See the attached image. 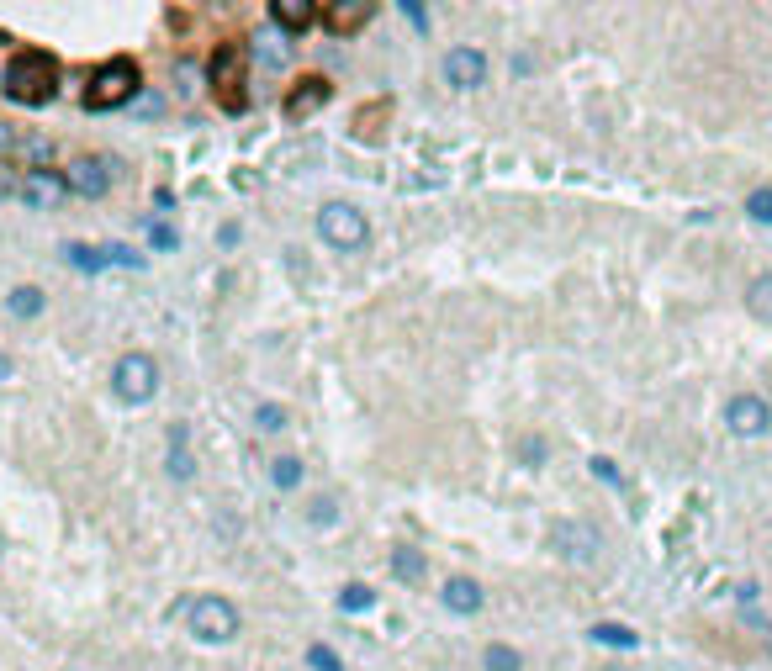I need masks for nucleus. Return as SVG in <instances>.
Masks as SVG:
<instances>
[{"mask_svg":"<svg viewBox=\"0 0 772 671\" xmlns=\"http://www.w3.org/2000/svg\"><path fill=\"white\" fill-rule=\"evenodd\" d=\"M186 613V629L201 640V645H228L238 640V629H244V613H238L233 598H217V592H196V598L180 603Z\"/></svg>","mask_w":772,"mask_h":671,"instance_id":"nucleus-1","label":"nucleus"},{"mask_svg":"<svg viewBox=\"0 0 772 671\" xmlns=\"http://www.w3.org/2000/svg\"><path fill=\"white\" fill-rule=\"evenodd\" d=\"M0 85H6V101L16 106H48L53 90H59V69H53L48 53H16Z\"/></svg>","mask_w":772,"mask_h":671,"instance_id":"nucleus-2","label":"nucleus"},{"mask_svg":"<svg viewBox=\"0 0 772 671\" xmlns=\"http://www.w3.org/2000/svg\"><path fill=\"white\" fill-rule=\"evenodd\" d=\"M318 238L328 249H339V254H360L365 244H371V222H365V212L355 207V201H328V207L318 212Z\"/></svg>","mask_w":772,"mask_h":671,"instance_id":"nucleus-3","label":"nucleus"},{"mask_svg":"<svg viewBox=\"0 0 772 671\" xmlns=\"http://www.w3.org/2000/svg\"><path fill=\"white\" fill-rule=\"evenodd\" d=\"M138 64H127V59H117V64H101L96 74H90V85H85V111H117V106H127L138 96Z\"/></svg>","mask_w":772,"mask_h":671,"instance_id":"nucleus-4","label":"nucleus"},{"mask_svg":"<svg viewBox=\"0 0 772 671\" xmlns=\"http://www.w3.org/2000/svg\"><path fill=\"white\" fill-rule=\"evenodd\" d=\"M154 391H159V365H154V354H122V360L112 365V397L122 407H143V402H154Z\"/></svg>","mask_w":772,"mask_h":671,"instance_id":"nucleus-5","label":"nucleus"},{"mask_svg":"<svg viewBox=\"0 0 772 671\" xmlns=\"http://www.w3.org/2000/svg\"><path fill=\"white\" fill-rule=\"evenodd\" d=\"M244 48H233V43H223L212 53V96H217V106H228V111H244V101H249V90H244Z\"/></svg>","mask_w":772,"mask_h":671,"instance_id":"nucleus-6","label":"nucleus"},{"mask_svg":"<svg viewBox=\"0 0 772 671\" xmlns=\"http://www.w3.org/2000/svg\"><path fill=\"white\" fill-rule=\"evenodd\" d=\"M550 545H556L561 561L587 566V561H598L603 539H598V529H593V524H582V518H556V524H550Z\"/></svg>","mask_w":772,"mask_h":671,"instance_id":"nucleus-7","label":"nucleus"},{"mask_svg":"<svg viewBox=\"0 0 772 671\" xmlns=\"http://www.w3.org/2000/svg\"><path fill=\"white\" fill-rule=\"evenodd\" d=\"M112 159L106 154H75L69 159V170H64V180H69V196H85V201H101L106 191H112Z\"/></svg>","mask_w":772,"mask_h":671,"instance_id":"nucleus-8","label":"nucleus"},{"mask_svg":"<svg viewBox=\"0 0 772 671\" xmlns=\"http://www.w3.org/2000/svg\"><path fill=\"white\" fill-rule=\"evenodd\" d=\"M439 74H445L450 90H482L487 85V53L471 43H455L445 59H439Z\"/></svg>","mask_w":772,"mask_h":671,"instance_id":"nucleus-9","label":"nucleus"},{"mask_svg":"<svg viewBox=\"0 0 772 671\" xmlns=\"http://www.w3.org/2000/svg\"><path fill=\"white\" fill-rule=\"evenodd\" d=\"M725 428H730V434H741V439H762L767 428H772L767 397H757V391H741V397H730V402H725Z\"/></svg>","mask_w":772,"mask_h":671,"instance_id":"nucleus-10","label":"nucleus"},{"mask_svg":"<svg viewBox=\"0 0 772 671\" xmlns=\"http://www.w3.org/2000/svg\"><path fill=\"white\" fill-rule=\"evenodd\" d=\"M439 598H445L450 613H461V619H476V613H482V603H487V592H482V582H476V576H445Z\"/></svg>","mask_w":772,"mask_h":671,"instance_id":"nucleus-11","label":"nucleus"},{"mask_svg":"<svg viewBox=\"0 0 772 671\" xmlns=\"http://www.w3.org/2000/svg\"><path fill=\"white\" fill-rule=\"evenodd\" d=\"M22 191H27L32 207H59V201L69 196V180H64L59 170H32V175L22 180Z\"/></svg>","mask_w":772,"mask_h":671,"instance_id":"nucleus-12","label":"nucleus"},{"mask_svg":"<svg viewBox=\"0 0 772 671\" xmlns=\"http://www.w3.org/2000/svg\"><path fill=\"white\" fill-rule=\"evenodd\" d=\"M371 16H376L371 0H339V6L328 11L323 22H328V32H334V37H355L365 22H371Z\"/></svg>","mask_w":772,"mask_h":671,"instance_id":"nucleus-13","label":"nucleus"},{"mask_svg":"<svg viewBox=\"0 0 772 671\" xmlns=\"http://www.w3.org/2000/svg\"><path fill=\"white\" fill-rule=\"evenodd\" d=\"M6 312H11L16 323L43 318V312H48V291H43V286H11V291H6Z\"/></svg>","mask_w":772,"mask_h":671,"instance_id":"nucleus-14","label":"nucleus"},{"mask_svg":"<svg viewBox=\"0 0 772 671\" xmlns=\"http://www.w3.org/2000/svg\"><path fill=\"white\" fill-rule=\"evenodd\" d=\"M254 53H260L270 69H291V43H286V32L275 22H265L260 32H254Z\"/></svg>","mask_w":772,"mask_h":671,"instance_id":"nucleus-15","label":"nucleus"},{"mask_svg":"<svg viewBox=\"0 0 772 671\" xmlns=\"http://www.w3.org/2000/svg\"><path fill=\"white\" fill-rule=\"evenodd\" d=\"M312 16H318V6H312V0H275V6H270V22L281 27L286 37H291V32H307Z\"/></svg>","mask_w":772,"mask_h":671,"instance_id":"nucleus-16","label":"nucleus"},{"mask_svg":"<svg viewBox=\"0 0 772 671\" xmlns=\"http://www.w3.org/2000/svg\"><path fill=\"white\" fill-rule=\"evenodd\" d=\"M392 576L402 587H418L429 576V561H424V550H413V545H392Z\"/></svg>","mask_w":772,"mask_h":671,"instance_id":"nucleus-17","label":"nucleus"},{"mask_svg":"<svg viewBox=\"0 0 772 671\" xmlns=\"http://www.w3.org/2000/svg\"><path fill=\"white\" fill-rule=\"evenodd\" d=\"M328 101V80H307V85H297V90H291V96H286V111H291V117H312V111H318Z\"/></svg>","mask_w":772,"mask_h":671,"instance_id":"nucleus-18","label":"nucleus"},{"mask_svg":"<svg viewBox=\"0 0 772 671\" xmlns=\"http://www.w3.org/2000/svg\"><path fill=\"white\" fill-rule=\"evenodd\" d=\"M164 471H170L175 481H191V476H196V460H191V450H186V423L170 428V455H164Z\"/></svg>","mask_w":772,"mask_h":671,"instance_id":"nucleus-19","label":"nucleus"},{"mask_svg":"<svg viewBox=\"0 0 772 671\" xmlns=\"http://www.w3.org/2000/svg\"><path fill=\"white\" fill-rule=\"evenodd\" d=\"M302 476H307V471H302V455H291V450H286V455H275V460H270V481H275V492H297V487H302Z\"/></svg>","mask_w":772,"mask_h":671,"instance_id":"nucleus-20","label":"nucleus"},{"mask_svg":"<svg viewBox=\"0 0 772 671\" xmlns=\"http://www.w3.org/2000/svg\"><path fill=\"white\" fill-rule=\"evenodd\" d=\"M587 640L609 645V650H640V635H635L630 624H593V629H587Z\"/></svg>","mask_w":772,"mask_h":671,"instance_id":"nucleus-21","label":"nucleus"},{"mask_svg":"<svg viewBox=\"0 0 772 671\" xmlns=\"http://www.w3.org/2000/svg\"><path fill=\"white\" fill-rule=\"evenodd\" d=\"M746 312H751V323H772V275H757L746 286Z\"/></svg>","mask_w":772,"mask_h":671,"instance_id":"nucleus-22","label":"nucleus"},{"mask_svg":"<svg viewBox=\"0 0 772 671\" xmlns=\"http://www.w3.org/2000/svg\"><path fill=\"white\" fill-rule=\"evenodd\" d=\"M339 513H344V508H339V497H334V492L307 497V524H312V529H334V524H339Z\"/></svg>","mask_w":772,"mask_h":671,"instance_id":"nucleus-23","label":"nucleus"},{"mask_svg":"<svg viewBox=\"0 0 772 671\" xmlns=\"http://www.w3.org/2000/svg\"><path fill=\"white\" fill-rule=\"evenodd\" d=\"M482 671H524V656L513 645H503V640H492L487 650H482Z\"/></svg>","mask_w":772,"mask_h":671,"instance_id":"nucleus-24","label":"nucleus"},{"mask_svg":"<svg viewBox=\"0 0 772 671\" xmlns=\"http://www.w3.org/2000/svg\"><path fill=\"white\" fill-rule=\"evenodd\" d=\"M339 608H344V613H365V608H376V592L365 587V582H349V587L339 592Z\"/></svg>","mask_w":772,"mask_h":671,"instance_id":"nucleus-25","label":"nucleus"},{"mask_svg":"<svg viewBox=\"0 0 772 671\" xmlns=\"http://www.w3.org/2000/svg\"><path fill=\"white\" fill-rule=\"evenodd\" d=\"M307 666H312V671H344L339 650H334V645H323V640H318V645H307Z\"/></svg>","mask_w":772,"mask_h":671,"instance_id":"nucleus-26","label":"nucleus"},{"mask_svg":"<svg viewBox=\"0 0 772 671\" xmlns=\"http://www.w3.org/2000/svg\"><path fill=\"white\" fill-rule=\"evenodd\" d=\"M254 428H260V434H281V428H286V407L281 402H265L260 413H254Z\"/></svg>","mask_w":772,"mask_h":671,"instance_id":"nucleus-27","label":"nucleus"},{"mask_svg":"<svg viewBox=\"0 0 772 671\" xmlns=\"http://www.w3.org/2000/svg\"><path fill=\"white\" fill-rule=\"evenodd\" d=\"M746 217L751 222H772V185H762V191L746 196Z\"/></svg>","mask_w":772,"mask_h":671,"instance_id":"nucleus-28","label":"nucleus"},{"mask_svg":"<svg viewBox=\"0 0 772 671\" xmlns=\"http://www.w3.org/2000/svg\"><path fill=\"white\" fill-rule=\"evenodd\" d=\"M64 259H69V265H80V270H90V275L106 265V254H96V249H64Z\"/></svg>","mask_w":772,"mask_h":671,"instance_id":"nucleus-29","label":"nucleus"},{"mask_svg":"<svg viewBox=\"0 0 772 671\" xmlns=\"http://www.w3.org/2000/svg\"><path fill=\"white\" fill-rule=\"evenodd\" d=\"M149 244H154L159 254H170V249L180 244V233L170 228V222H154V233H149Z\"/></svg>","mask_w":772,"mask_h":671,"instance_id":"nucleus-30","label":"nucleus"},{"mask_svg":"<svg viewBox=\"0 0 772 671\" xmlns=\"http://www.w3.org/2000/svg\"><path fill=\"white\" fill-rule=\"evenodd\" d=\"M587 471H593L598 481H609V487H619V465H614V460H603V455H593V460H587Z\"/></svg>","mask_w":772,"mask_h":671,"instance_id":"nucleus-31","label":"nucleus"},{"mask_svg":"<svg viewBox=\"0 0 772 671\" xmlns=\"http://www.w3.org/2000/svg\"><path fill=\"white\" fill-rule=\"evenodd\" d=\"M402 16L413 22V32H429V6H418V0H402Z\"/></svg>","mask_w":772,"mask_h":671,"instance_id":"nucleus-32","label":"nucleus"},{"mask_svg":"<svg viewBox=\"0 0 772 671\" xmlns=\"http://www.w3.org/2000/svg\"><path fill=\"white\" fill-rule=\"evenodd\" d=\"M217 244H223V249H238V244H244V228H238V222H223V233H217Z\"/></svg>","mask_w":772,"mask_h":671,"instance_id":"nucleus-33","label":"nucleus"},{"mask_svg":"<svg viewBox=\"0 0 772 671\" xmlns=\"http://www.w3.org/2000/svg\"><path fill=\"white\" fill-rule=\"evenodd\" d=\"M545 460V444L540 439H524V465H540Z\"/></svg>","mask_w":772,"mask_h":671,"instance_id":"nucleus-34","label":"nucleus"},{"mask_svg":"<svg viewBox=\"0 0 772 671\" xmlns=\"http://www.w3.org/2000/svg\"><path fill=\"white\" fill-rule=\"evenodd\" d=\"M11 143H16V133H11V127H6V122H0V154H6V148H11Z\"/></svg>","mask_w":772,"mask_h":671,"instance_id":"nucleus-35","label":"nucleus"},{"mask_svg":"<svg viewBox=\"0 0 772 671\" xmlns=\"http://www.w3.org/2000/svg\"><path fill=\"white\" fill-rule=\"evenodd\" d=\"M0 381H11V360H6V354H0Z\"/></svg>","mask_w":772,"mask_h":671,"instance_id":"nucleus-36","label":"nucleus"},{"mask_svg":"<svg viewBox=\"0 0 772 671\" xmlns=\"http://www.w3.org/2000/svg\"><path fill=\"white\" fill-rule=\"evenodd\" d=\"M598 671H630V666H624V661H609V666H598Z\"/></svg>","mask_w":772,"mask_h":671,"instance_id":"nucleus-37","label":"nucleus"},{"mask_svg":"<svg viewBox=\"0 0 772 671\" xmlns=\"http://www.w3.org/2000/svg\"><path fill=\"white\" fill-rule=\"evenodd\" d=\"M0 555H6V534H0Z\"/></svg>","mask_w":772,"mask_h":671,"instance_id":"nucleus-38","label":"nucleus"}]
</instances>
